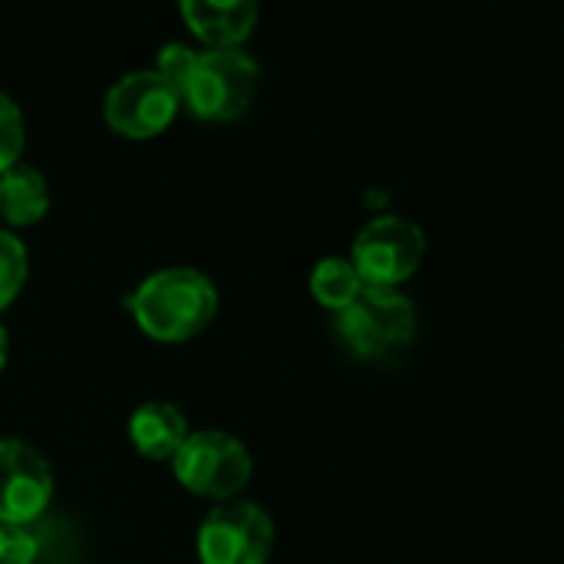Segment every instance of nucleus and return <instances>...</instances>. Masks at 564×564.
I'll use <instances>...</instances> for the list:
<instances>
[{"mask_svg":"<svg viewBox=\"0 0 564 564\" xmlns=\"http://www.w3.org/2000/svg\"><path fill=\"white\" fill-rule=\"evenodd\" d=\"M126 307L152 340L182 344L212 324L218 311V291L195 268H165L145 278L126 297Z\"/></svg>","mask_w":564,"mask_h":564,"instance_id":"obj_1","label":"nucleus"},{"mask_svg":"<svg viewBox=\"0 0 564 564\" xmlns=\"http://www.w3.org/2000/svg\"><path fill=\"white\" fill-rule=\"evenodd\" d=\"M258 83L261 69L245 50H205L195 53L178 96L198 119L228 122L248 112Z\"/></svg>","mask_w":564,"mask_h":564,"instance_id":"obj_2","label":"nucleus"},{"mask_svg":"<svg viewBox=\"0 0 564 564\" xmlns=\"http://www.w3.org/2000/svg\"><path fill=\"white\" fill-rule=\"evenodd\" d=\"M416 334L413 301L400 291L364 288L340 314L337 337L357 357H387L406 347Z\"/></svg>","mask_w":564,"mask_h":564,"instance_id":"obj_3","label":"nucleus"},{"mask_svg":"<svg viewBox=\"0 0 564 564\" xmlns=\"http://www.w3.org/2000/svg\"><path fill=\"white\" fill-rule=\"evenodd\" d=\"M178 482L205 499H235L251 479V453L241 440L221 430L188 433L182 449L172 456Z\"/></svg>","mask_w":564,"mask_h":564,"instance_id":"obj_4","label":"nucleus"},{"mask_svg":"<svg viewBox=\"0 0 564 564\" xmlns=\"http://www.w3.org/2000/svg\"><path fill=\"white\" fill-rule=\"evenodd\" d=\"M423 254H426V238L420 225L400 215H380L357 235L347 261L360 274L364 288L397 291L406 278L416 274Z\"/></svg>","mask_w":564,"mask_h":564,"instance_id":"obj_5","label":"nucleus"},{"mask_svg":"<svg viewBox=\"0 0 564 564\" xmlns=\"http://www.w3.org/2000/svg\"><path fill=\"white\" fill-rule=\"evenodd\" d=\"M274 522L254 502H225L198 529L202 564H268Z\"/></svg>","mask_w":564,"mask_h":564,"instance_id":"obj_6","label":"nucleus"},{"mask_svg":"<svg viewBox=\"0 0 564 564\" xmlns=\"http://www.w3.org/2000/svg\"><path fill=\"white\" fill-rule=\"evenodd\" d=\"M182 106L178 89L155 69H135L106 93V122L126 139H152L169 129Z\"/></svg>","mask_w":564,"mask_h":564,"instance_id":"obj_7","label":"nucleus"},{"mask_svg":"<svg viewBox=\"0 0 564 564\" xmlns=\"http://www.w3.org/2000/svg\"><path fill=\"white\" fill-rule=\"evenodd\" d=\"M53 499L46 459L23 440H0V522L26 529Z\"/></svg>","mask_w":564,"mask_h":564,"instance_id":"obj_8","label":"nucleus"},{"mask_svg":"<svg viewBox=\"0 0 564 564\" xmlns=\"http://www.w3.org/2000/svg\"><path fill=\"white\" fill-rule=\"evenodd\" d=\"M182 17L188 30L208 43V50H238V43L248 40L258 23V7L248 0H231V3L185 0Z\"/></svg>","mask_w":564,"mask_h":564,"instance_id":"obj_9","label":"nucleus"},{"mask_svg":"<svg viewBox=\"0 0 564 564\" xmlns=\"http://www.w3.org/2000/svg\"><path fill=\"white\" fill-rule=\"evenodd\" d=\"M129 440L145 459H172L188 440V423L172 403H142L129 420Z\"/></svg>","mask_w":564,"mask_h":564,"instance_id":"obj_10","label":"nucleus"},{"mask_svg":"<svg viewBox=\"0 0 564 564\" xmlns=\"http://www.w3.org/2000/svg\"><path fill=\"white\" fill-rule=\"evenodd\" d=\"M50 208V188L33 165H10L0 172V218L7 225H36Z\"/></svg>","mask_w":564,"mask_h":564,"instance_id":"obj_11","label":"nucleus"},{"mask_svg":"<svg viewBox=\"0 0 564 564\" xmlns=\"http://www.w3.org/2000/svg\"><path fill=\"white\" fill-rule=\"evenodd\" d=\"M311 291L327 311L340 314L364 291V281L347 258H324V261H317V268L311 274Z\"/></svg>","mask_w":564,"mask_h":564,"instance_id":"obj_12","label":"nucleus"},{"mask_svg":"<svg viewBox=\"0 0 564 564\" xmlns=\"http://www.w3.org/2000/svg\"><path fill=\"white\" fill-rule=\"evenodd\" d=\"M26 281V248L10 231H0V311L20 294Z\"/></svg>","mask_w":564,"mask_h":564,"instance_id":"obj_13","label":"nucleus"},{"mask_svg":"<svg viewBox=\"0 0 564 564\" xmlns=\"http://www.w3.org/2000/svg\"><path fill=\"white\" fill-rule=\"evenodd\" d=\"M20 152H23V116L20 106L7 93H0V172L17 165Z\"/></svg>","mask_w":564,"mask_h":564,"instance_id":"obj_14","label":"nucleus"},{"mask_svg":"<svg viewBox=\"0 0 564 564\" xmlns=\"http://www.w3.org/2000/svg\"><path fill=\"white\" fill-rule=\"evenodd\" d=\"M36 562V539L20 525L0 522V564H33Z\"/></svg>","mask_w":564,"mask_h":564,"instance_id":"obj_15","label":"nucleus"},{"mask_svg":"<svg viewBox=\"0 0 564 564\" xmlns=\"http://www.w3.org/2000/svg\"><path fill=\"white\" fill-rule=\"evenodd\" d=\"M192 63H195V50H188L185 43H169V46H162V50H159L155 73H159L162 79H169L175 89H182V83H185V76H188V69H192Z\"/></svg>","mask_w":564,"mask_h":564,"instance_id":"obj_16","label":"nucleus"},{"mask_svg":"<svg viewBox=\"0 0 564 564\" xmlns=\"http://www.w3.org/2000/svg\"><path fill=\"white\" fill-rule=\"evenodd\" d=\"M7 354H10V337H7V327L0 324V370L7 364Z\"/></svg>","mask_w":564,"mask_h":564,"instance_id":"obj_17","label":"nucleus"}]
</instances>
